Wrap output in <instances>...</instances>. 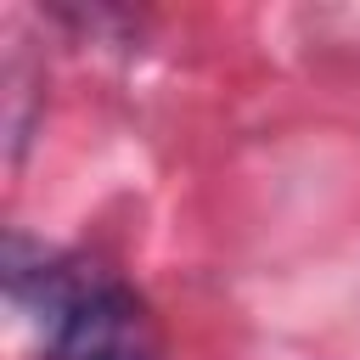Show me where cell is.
<instances>
[{
  "mask_svg": "<svg viewBox=\"0 0 360 360\" xmlns=\"http://www.w3.org/2000/svg\"><path fill=\"white\" fill-rule=\"evenodd\" d=\"M6 298L39 326L45 360H158L152 309L129 281L22 231L6 236Z\"/></svg>",
  "mask_w": 360,
  "mask_h": 360,
  "instance_id": "6da1fadb",
  "label": "cell"
}]
</instances>
